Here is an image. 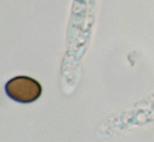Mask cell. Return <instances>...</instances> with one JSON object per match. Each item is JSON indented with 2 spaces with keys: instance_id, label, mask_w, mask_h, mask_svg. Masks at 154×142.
Segmentation results:
<instances>
[{
  "instance_id": "cell-1",
  "label": "cell",
  "mask_w": 154,
  "mask_h": 142,
  "mask_svg": "<svg viewBox=\"0 0 154 142\" xmlns=\"http://www.w3.org/2000/svg\"><path fill=\"white\" fill-rule=\"evenodd\" d=\"M6 95L18 103H31L42 94L41 84L29 76H17L5 84Z\"/></svg>"
}]
</instances>
